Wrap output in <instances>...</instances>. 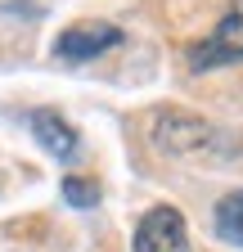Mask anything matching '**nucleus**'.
<instances>
[{"mask_svg":"<svg viewBox=\"0 0 243 252\" xmlns=\"http://www.w3.org/2000/svg\"><path fill=\"white\" fill-rule=\"evenodd\" d=\"M230 63H243V0L216 18L212 36L189 45V68L194 72H216V68H230Z\"/></svg>","mask_w":243,"mask_h":252,"instance_id":"nucleus-2","label":"nucleus"},{"mask_svg":"<svg viewBox=\"0 0 243 252\" xmlns=\"http://www.w3.org/2000/svg\"><path fill=\"white\" fill-rule=\"evenodd\" d=\"M126 36H122V27H113V23H72V27H63L54 36V54L63 59V63H90V59H99L104 50H113V45H122Z\"/></svg>","mask_w":243,"mask_h":252,"instance_id":"nucleus-3","label":"nucleus"},{"mask_svg":"<svg viewBox=\"0 0 243 252\" xmlns=\"http://www.w3.org/2000/svg\"><path fill=\"white\" fill-rule=\"evenodd\" d=\"M149 135H153V149L167 153V158H207V162H212V158H230V153L243 149V140H234L230 131H221L216 122H203V117L180 113V108L158 113Z\"/></svg>","mask_w":243,"mask_h":252,"instance_id":"nucleus-1","label":"nucleus"},{"mask_svg":"<svg viewBox=\"0 0 243 252\" xmlns=\"http://www.w3.org/2000/svg\"><path fill=\"white\" fill-rule=\"evenodd\" d=\"M27 126H32V135H36V144L50 153V158H59V162H72L77 158V131L59 117L54 108H36L32 117H27Z\"/></svg>","mask_w":243,"mask_h":252,"instance_id":"nucleus-5","label":"nucleus"},{"mask_svg":"<svg viewBox=\"0 0 243 252\" xmlns=\"http://www.w3.org/2000/svg\"><path fill=\"white\" fill-rule=\"evenodd\" d=\"M216 234L234 248H243V189H234V194H225L216 203Z\"/></svg>","mask_w":243,"mask_h":252,"instance_id":"nucleus-6","label":"nucleus"},{"mask_svg":"<svg viewBox=\"0 0 243 252\" xmlns=\"http://www.w3.org/2000/svg\"><path fill=\"white\" fill-rule=\"evenodd\" d=\"M135 252H189V225L176 207H149L135 225Z\"/></svg>","mask_w":243,"mask_h":252,"instance_id":"nucleus-4","label":"nucleus"},{"mask_svg":"<svg viewBox=\"0 0 243 252\" xmlns=\"http://www.w3.org/2000/svg\"><path fill=\"white\" fill-rule=\"evenodd\" d=\"M63 198H68L72 207H95V203H99V185H95V180H81V176H68V180H63Z\"/></svg>","mask_w":243,"mask_h":252,"instance_id":"nucleus-7","label":"nucleus"}]
</instances>
